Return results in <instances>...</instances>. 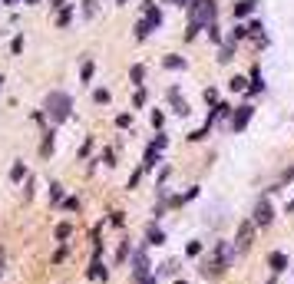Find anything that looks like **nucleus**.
<instances>
[{
	"label": "nucleus",
	"instance_id": "473e14b6",
	"mask_svg": "<svg viewBox=\"0 0 294 284\" xmlns=\"http://www.w3.org/2000/svg\"><path fill=\"white\" fill-rule=\"evenodd\" d=\"M132 284H159V278H155V271L152 274H146V278H129Z\"/></svg>",
	"mask_w": 294,
	"mask_h": 284
},
{
	"label": "nucleus",
	"instance_id": "ea45409f",
	"mask_svg": "<svg viewBox=\"0 0 294 284\" xmlns=\"http://www.w3.org/2000/svg\"><path fill=\"white\" fill-rule=\"evenodd\" d=\"M63 209H66V211H79V198H66Z\"/></svg>",
	"mask_w": 294,
	"mask_h": 284
},
{
	"label": "nucleus",
	"instance_id": "09e8293b",
	"mask_svg": "<svg viewBox=\"0 0 294 284\" xmlns=\"http://www.w3.org/2000/svg\"><path fill=\"white\" fill-rule=\"evenodd\" d=\"M288 215H294V198H291V202H288Z\"/></svg>",
	"mask_w": 294,
	"mask_h": 284
},
{
	"label": "nucleus",
	"instance_id": "c85d7f7f",
	"mask_svg": "<svg viewBox=\"0 0 294 284\" xmlns=\"http://www.w3.org/2000/svg\"><path fill=\"white\" fill-rule=\"evenodd\" d=\"M205 30H208V40H212V43H221V30H218V23H208Z\"/></svg>",
	"mask_w": 294,
	"mask_h": 284
},
{
	"label": "nucleus",
	"instance_id": "f03ea898",
	"mask_svg": "<svg viewBox=\"0 0 294 284\" xmlns=\"http://www.w3.org/2000/svg\"><path fill=\"white\" fill-rule=\"evenodd\" d=\"M70 109H73V99H70V93H63V90H53V93L43 99V113L50 116L53 122H66Z\"/></svg>",
	"mask_w": 294,
	"mask_h": 284
},
{
	"label": "nucleus",
	"instance_id": "8fccbe9b",
	"mask_svg": "<svg viewBox=\"0 0 294 284\" xmlns=\"http://www.w3.org/2000/svg\"><path fill=\"white\" fill-rule=\"evenodd\" d=\"M0 274H3V248H0Z\"/></svg>",
	"mask_w": 294,
	"mask_h": 284
},
{
	"label": "nucleus",
	"instance_id": "423d86ee",
	"mask_svg": "<svg viewBox=\"0 0 294 284\" xmlns=\"http://www.w3.org/2000/svg\"><path fill=\"white\" fill-rule=\"evenodd\" d=\"M251 116H255V106H251V103L238 106V109L232 113V119H228V129H232V133H245L248 122H251Z\"/></svg>",
	"mask_w": 294,
	"mask_h": 284
},
{
	"label": "nucleus",
	"instance_id": "bb28decb",
	"mask_svg": "<svg viewBox=\"0 0 294 284\" xmlns=\"http://www.w3.org/2000/svg\"><path fill=\"white\" fill-rule=\"evenodd\" d=\"M166 66H169V70H182L185 60H182V57H175V53H169V57H166Z\"/></svg>",
	"mask_w": 294,
	"mask_h": 284
},
{
	"label": "nucleus",
	"instance_id": "dca6fc26",
	"mask_svg": "<svg viewBox=\"0 0 294 284\" xmlns=\"http://www.w3.org/2000/svg\"><path fill=\"white\" fill-rule=\"evenodd\" d=\"M129 79H132V86H139V90H142V79H146V66H142V63H136V66L129 70Z\"/></svg>",
	"mask_w": 294,
	"mask_h": 284
},
{
	"label": "nucleus",
	"instance_id": "603ef678",
	"mask_svg": "<svg viewBox=\"0 0 294 284\" xmlns=\"http://www.w3.org/2000/svg\"><path fill=\"white\" fill-rule=\"evenodd\" d=\"M3 3H17V0H3Z\"/></svg>",
	"mask_w": 294,
	"mask_h": 284
},
{
	"label": "nucleus",
	"instance_id": "c03bdc74",
	"mask_svg": "<svg viewBox=\"0 0 294 284\" xmlns=\"http://www.w3.org/2000/svg\"><path fill=\"white\" fill-rule=\"evenodd\" d=\"M63 258H66V245H60V251H56V254H53V265H60Z\"/></svg>",
	"mask_w": 294,
	"mask_h": 284
},
{
	"label": "nucleus",
	"instance_id": "a878e982",
	"mask_svg": "<svg viewBox=\"0 0 294 284\" xmlns=\"http://www.w3.org/2000/svg\"><path fill=\"white\" fill-rule=\"evenodd\" d=\"M208 133H212V126H202V129H195L188 135V142H202V139H208Z\"/></svg>",
	"mask_w": 294,
	"mask_h": 284
},
{
	"label": "nucleus",
	"instance_id": "9d476101",
	"mask_svg": "<svg viewBox=\"0 0 294 284\" xmlns=\"http://www.w3.org/2000/svg\"><path fill=\"white\" fill-rule=\"evenodd\" d=\"M248 93H251V96L264 93V76H261V66H251V79H248Z\"/></svg>",
	"mask_w": 294,
	"mask_h": 284
},
{
	"label": "nucleus",
	"instance_id": "864d4df0",
	"mask_svg": "<svg viewBox=\"0 0 294 284\" xmlns=\"http://www.w3.org/2000/svg\"><path fill=\"white\" fill-rule=\"evenodd\" d=\"M27 3H37V0H27Z\"/></svg>",
	"mask_w": 294,
	"mask_h": 284
},
{
	"label": "nucleus",
	"instance_id": "4468645a",
	"mask_svg": "<svg viewBox=\"0 0 294 284\" xmlns=\"http://www.w3.org/2000/svg\"><path fill=\"white\" fill-rule=\"evenodd\" d=\"M70 235H73V222H60V225L53 228V238L60 241V245H66V241H70Z\"/></svg>",
	"mask_w": 294,
	"mask_h": 284
},
{
	"label": "nucleus",
	"instance_id": "5fc2aeb1",
	"mask_svg": "<svg viewBox=\"0 0 294 284\" xmlns=\"http://www.w3.org/2000/svg\"><path fill=\"white\" fill-rule=\"evenodd\" d=\"M116 3H126V0H116Z\"/></svg>",
	"mask_w": 294,
	"mask_h": 284
},
{
	"label": "nucleus",
	"instance_id": "37998d69",
	"mask_svg": "<svg viewBox=\"0 0 294 284\" xmlns=\"http://www.w3.org/2000/svg\"><path fill=\"white\" fill-rule=\"evenodd\" d=\"M132 106H136V109H139V106H146V93H142V90L136 93V99H132Z\"/></svg>",
	"mask_w": 294,
	"mask_h": 284
},
{
	"label": "nucleus",
	"instance_id": "6ab92c4d",
	"mask_svg": "<svg viewBox=\"0 0 294 284\" xmlns=\"http://www.w3.org/2000/svg\"><path fill=\"white\" fill-rule=\"evenodd\" d=\"M40 155L46 159V155H53V129H46L43 133V146H40Z\"/></svg>",
	"mask_w": 294,
	"mask_h": 284
},
{
	"label": "nucleus",
	"instance_id": "c9c22d12",
	"mask_svg": "<svg viewBox=\"0 0 294 284\" xmlns=\"http://www.w3.org/2000/svg\"><path fill=\"white\" fill-rule=\"evenodd\" d=\"M149 119H152V126H155V129H162V122H166V116L159 113V109H152V116H149Z\"/></svg>",
	"mask_w": 294,
	"mask_h": 284
},
{
	"label": "nucleus",
	"instance_id": "2eb2a0df",
	"mask_svg": "<svg viewBox=\"0 0 294 284\" xmlns=\"http://www.w3.org/2000/svg\"><path fill=\"white\" fill-rule=\"evenodd\" d=\"M152 30H155V23H152L149 17H142L139 23H136V40H146L149 33H152Z\"/></svg>",
	"mask_w": 294,
	"mask_h": 284
},
{
	"label": "nucleus",
	"instance_id": "39448f33",
	"mask_svg": "<svg viewBox=\"0 0 294 284\" xmlns=\"http://www.w3.org/2000/svg\"><path fill=\"white\" fill-rule=\"evenodd\" d=\"M129 278H146V274H152V265H149V254L146 248H132V254H129Z\"/></svg>",
	"mask_w": 294,
	"mask_h": 284
},
{
	"label": "nucleus",
	"instance_id": "6e6d98bb",
	"mask_svg": "<svg viewBox=\"0 0 294 284\" xmlns=\"http://www.w3.org/2000/svg\"><path fill=\"white\" fill-rule=\"evenodd\" d=\"M0 86H3V76H0Z\"/></svg>",
	"mask_w": 294,
	"mask_h": 284
},
{
	"label": "nucleus",
	"instance_id": "49530a36",
	"mask_svg": "<svg viewBox=\"0 0 294 284\" xmlns=\"http://www.w3.org/2000/svg\"><path fill=\"white\" fill-rule=\"evenodd\" d=\"M291 179H294V165H291V169H288V172H284V175H281V185H288Z\"/></svg>",
	"mask_w": 294,
	"mask_h": 284
},
{
	"label": "nucleus",
	"instance_id": "1a4fd4ad",
	"mask_svg": "<svg viewBox=\"0 0 294 284\" xmlns=\"http://www.w3.org/2000/svg\"><path fill=\"white\" fill-rule=\"evenodd\" d=\"M268 268H271L275 274L288 271V254H284V251H271V254H268Z\"/></svg>",
	"mask_w": 294,
	"mask_h": 284
},
{
	"label": "nucleus",
	"instance_id": "f8f14e48",
	"mask_svg": "<svg viewBox=\"0 0 294 284\" xmlns=\"http://www.w3.org/2000/svg\"><path fill=\"white\" fill-rule=\"evenodd\" d=\"M86 274H90L93 281H106V278H109V271H106V265H103L99 258H93L90 261V271H86Z\"/></svg>",
	"mask_w": 294,
	"mask_h": 284
},
{
	"label": "nucleus",
	"instance_id": "cd10ccee",
	"mask_svg": "<svg viewBox=\"0 0 294 284\" xmlns=\"http://www.w3.org/2000/svg\"><path fill=\"white\" fill-rule=\"evenodd\" d=\"M232 46H235V43H225V46H221V53H218V63H228V60L235 57V50H232Z\"/></svg>",
	"mask_w": 294,
	"mask_h": 284
},
{
	"label": "nucleus",
	"instance_id": "c756f323",
	"mask_svg": "<svg viewBox=\"0 0 294 284\" xmlns=\"http://www.w3.org/2000/svg\"><path fill=\"white\" fill-rule=\"evenodd\" d=\"M205 103L215 109V106H218V90H212V86H208V90H205Z\"/></svg>",
	"mask_w": 294,
	"mask_h": 284
},
{
	"label": "nucleus",
	"instance_id": "a211bd4d",
	"mask_svg": "<svg viewBox=\"0 0 294 284\" xmlns=\"http://www.w3.org/2000/svg\"><path fill=\"white\" fill-rule=\"evenodd\" d=\"M23 179H27V165L17 159V162L10 165V182H23Z\"/></svg>",
	"mask_w": 294,
	"mask_h": 284
},
{
	"label": "nucleus",
	"instance_id": "7ed1b4c3",
	"mask_svg": "<svg viewBox=\"0 0 294 284\" xmlns=\"http://www.w3.org/2000/svg\"><path fill=\"white\" fill-rule=\"evenodd\" d=\"M215 14H218V7H215V0H195L192 7H188V20H195V23H215Z\"/></svg>",
	"mask_w": 294,
	"mask_h": 284
},
{
	"label": "nucleus",
	"instance_id": "72a5a7b5",
	"mask_svg": "<svg viewBox=\"0 0 294 284\" xmlns=\"http://www.w3.org/2000/svg\"><path fill=\"white\" fill-rule=\"evenodd\" d=\"M93 99H96L99 106H106V103H109V90H96V93H93Z\"/></svg>",
	"mask_w": 294,
	"mask_h": 284
},
{
	"label": "nucleus",
	"instance_id": "393cba45",
	"mask_svg": "<svg viewBox=\"0 0 294 284\" xmlns=\"http://www.w3.org/2000/svg\"><path fill=\"white\" fill-rule=\"evenodd\" d=\"M202 241H188V245H185V254H188V258H199V254H202Z\"/></svg>",
	"mask_w": 294,
	"mask_h": 284
},
{
	"label": "nucleus",
	"instance_id": "a18cd8bd",
	"mask_svg": "<svg viewBox=\"0 0 294 284\" xmlns=\"http://www.w3.org/2000/svg\"><path fill=\"white\" fill-rule=\"evenodd\" d=\"M103 162H106V165H116V155H112V149L103 152Z\"/></svg>",
	"mask_w": 294,
	"mask_h": 284
},
{
	"label": "nucleus",
	"instance_id": "a19ab883",
	"mask_svg": "<svg viewBox=\"0 0 294 284\" xmlns=\"http://www.w3.org/2000/svg\"><path fill=\"white\" fill-rule=\"evenodd\" d=\"M109 222H112V225H116V228H123V225H126V218H123V211H112V218H109Z\"/></svg>",
	"mask_w": 294,
	"mask_h": 284
},
{
	"label": "nucleus",
	"instance_id": "9b49d317",
	"mask_svg": "<svg viewBox=\"0 0 294 284\" xmlns=\"http://www.w3.org/2000/svg\"><path fill=\"white\" fill-rule=\"evenodd\" d=\"M159 162H162V152L155 149V146H149L146 155H142V172H152L155 165H159Z\"/></svg>",
	"mask_w": 294,
	"mask_h": 284
},
{
	"label": "nucleus",
	"instance_id": "412c9836",
	"mask_svg": "<svg viewBox=\"0 0 294 284\" xmlns=\"http://www.w3.org/2000/svg\"><path fill=\"white\" fill-rule=\"evenodd\" d=\"M248 37V27H241V23H235L232 27V33H228V43H238V40Z\"/></svg>",
	"mask_w": 294,
	"mask_h": 284
},
{
	"label": "nucleus",
	"instance_id": "79ce46f5",
	"mask_svg": "<svg viewBox=\"0 0 294 284\" xmlns=\"http://www.w3.org/2000/svg\"><path fill=\"white\" fill-rule=\"evenodd\" d=\"M159 274H175V261H166V265L159 268Z\"/></svg>",
	"mask_w": 294,
	"mask_h": 284
},
{
	"label": "nucleus",
	"instance_id": "2f4dec72",
	"mask_svg": "<svg viewBox=\"0 0 294 284\" xmlns=\"http://www.w3.org/2000/svg\"><path fill=\"white\" fill-rule=\"evenodd\" d=\"M70 17H73V7H63V10H60V20H56V23H60V27H66V23H70Z\"/></svg>",
	"mask_w": 294,
	"mask_h": 284
},
{
	"label": "nucleus",
	"instance_id": "e433bc0d",
	"mask_svg": "<svg viewBox=\"0 0 294 284\" xmlns=\"http://www.w3.org/2000/svg\"><path fill=\"white\" fill-rule=\"evenodd\" d=\"M152 146H155V149H159V152L166 149V146H169V139H166V133H159V135H155V139H152Z\"/></svg>",
	"mask_w": 294,
	"mask_h": 284
},
{
	"label": "nucleus",
	"instance_id": "0eeeda50",
	"mask_svg": "<svg viewBox=\"0 0 294 284\" xmlns=\"http://www.w3.org/2000/svg\"><path fill=\"white\" fill-rule=\"evenodd\" d=\"M251 238H255V222L248 218V222H241V225H238V235H235V241H232V245H235V251H238V254H245V251L251 248Z\"/></svg>",
	"mask_w": 294,
	"mask_h": 284
},
{
	"label": "nucleus",
	"instance_id": "ddd939ff",
	"mask_svg": "<svg viewBox=\"0 0 294 284\" xmlns=\"http://www.w3.org/2000/svg\"><path fill=\"white\" fill-rule=\"evenodd\" d=\"M169 99H172V106H175V116H188L192 113V109H188V103H185V99H179V90H175V86H172V90H169Z\"/></svg>",
	"mask_w": 294,
	"mask_h": 284
},
{
	"label": "nucleus",
	"instance_id": "4c0bfd02",
	"mask_svg": "<svg viewBox=\"0 0 294 284\" xmlns=\"http://www.w3.org/2000/svg\"><path fill=\"white\" fill-rule=\"evenodd\" d=\"M10 53L17 57V53H23V37H14V43H10Z\"/></svg>",
	"mask_w": 294,
	"mask_h": 284
},
{
	"label": "nucleus",
	"instance_id": "b1692460",
	"mask_svg": "<svg viewBox=\"0 0 294 284\" xmlns=\"http://www.w3.org/2000/svg\"><path fill=\"white\" fill-rule=\"evenodd\" d=\"M93 73H96V66H93V60H86V63H83V70H79V79H83V83H90Z\"/></svg>",
	"mask_w": 294,
	"mask_h": 284
},
{
	"label": "nucleus",
	"instance_id": "f3484780",
	"mask_svg": "<svg viewBox=\"0 0 294 284\" xmlns=\"http://www.w3.org/2000/svg\"><path fill=\"white\" fill-rule=\"evenodd\" d=\"M255 3H258V0H238V3H235V10H232V14H235V17H248V14H251V10H255Z\"/></svg>",
	"mask_w": 294,
	"mask_h": 284
},
{
	"label": "nucleus",
	"instance_id": "f257e3e1",
	"mask_svg": "<svg viewBox=\"0 0 294 284\" xmlns=\"http://www.w3.org/2000/svg\"><path fill=\"white\" fill-rule=\"evenodd\" d=\"M235 254H238V251H235V245H232V241H215L212 254H208V258H202V265H199V274H202V278H208V281L221 278V274L232 268Z\"/></svg>",
	"mask_w": 294,
	"mask_h": 284
},
{
	"label": "nucleus",
	"instance_id": "7c9ffc66",
	"mask_svg": "<svg viewBox=\"0 0 294 284\" xmlns=\"http://www.w3.org/2000/svg\"><path fill=\"white\" fill-rule=\"evenodd\" d=\"M116 126H119V129H129V126H132V116H129V113H119V116H116Z\"/></svg>",
	"mask_w": 294,
	"mask_h": 284
},
{
	"label": "nucleus",
	"instance_id": "58836bf2",
	"mask_svg": "<svg viewBox=\"0 0 294 284\" xmlns=\"http://www.w3.org/2000/svg\"><path fill=\"white\" fill-rule=\"evenodd\" d=\"M139 179H142V169H136V172H132V179L126 182V189H136V185H139Z\"/></svg>",
	"mask_w": 294,
	"mask_h": 284
},
{
	"label": "nucleus",
	"instance_id": "4be33fe9",
	"mask_svg": "<svg viewBox=\"0 0 294 284\" xmlns=\"http://www.w3.org/2000/svg\"><path fill=\"white\" fill-rule=\"evenodd\" d=\"M228 90H232V93H241V90H248V79H245V76H232V79H228Z\"/></svg>",
	"mask_w": 294,
	"mask_h": 284
},
{
	"label": "nucleus",
	"instance_id": "20e7f679",
	"mask_svg": "<svg viewBox=\"0 0 294 284\" xmlns=\"http://www.w3.org/2000/svg\"><path fill=\"white\" fill-rule=\"evenodd\" d=\"M251 222H255V228H268L271 222H275V209H271V198H268V195H261V198L255 202Z\"/></svg>",
	"mask_w": 294,
	"mask_h": 284
},
{
	"label": "nucleus",
	"instance_id": "3c124183",
	"mask_svg": "<svg viewBox=\"0 0 294 284\" xmlns=\"http://www.w3.org/2000/svg\"><path fill=\"white\" fill-rule=\"evenodd\" d=\"M172 284H188V281H185V278H175V281H172Z\"/></svg>",
	"mask_w": 294,
	"mask_h": 284
},
{
	"label": "nucleus",
	"instance_id": "5701e85b",
	"mask_svg": "<svg viewBox=\"0 0 294 284\" xmlns=\"http://www.w3.org/2000/svg\"><path fill=\"white\" fill-rule=\"evenodd\" d=\"M129 254H132V245H129V241H123V245H119V251H116V261H119V265H126Z\"/></svg>",
	"mask_w": 294,
	"mask_h": 284
},
{
	"label": "nucleus",
	"instance_id": "6e6552de",
	"mask_svg": "<svg viewBox=\"0 0 294 284\" xmlns=\"http://www.w3.org/2000/svg\"><path fill=\"white\" fill-rule=\"evenodd\" d=\"M146 245L149 248H162L166 245V231H162L159 225H149L146 228Z\"/></svg>",
	"mask_w": 294,
	"mask_h": 284
},
{
	"label": "nucleus",
	"instance_id": "de8ad7c7",
	"mask_svg": "<svg viewBox=\"0 0 294 284\" xmlns=\"http://www.w3.org/2000/svg\"><path fill=\"white\" fill-rule=\"evenodd\" d=\"M166 3H179V7H185V10H188V7H192L195 0H166Z\"/></svg>",
	"mask_w": 294,
	"mask_h": 284
},
{
	"label": "nucleus",
	"instance_id": "f704fd0d",
	"mask_svg": "<svg viewBox=\"0 0 294 284\" xmlns=\"http://www.w3.org/2000/svg\"><path fill=\"white\" fill-rule=\"evenodd\" d=\"M261 30H264V27H261V20H251V23H248V33H255V37L264 40V33H261Z\"/></svg>",
	"mask_w": 294,
	"mask_h": 284
},
{
	"label": "nucleus",
	"instance_id": "aec40b11",
	"mask_svg": "<svg viewBox=\"0 0 294 284\" xmlns=\"http://www.w3.org/2000/svg\"><path fill=\"white\" fill-rule=\"evenodd\" d=\"M63 202H66V198H63V185L53 182V185H50V205H63Z\"/></svg>",
	"mask_w": 294,
	"mask_h": 284
}]
</instances>
